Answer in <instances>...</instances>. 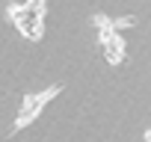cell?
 I'll use <instances>...</instances> for the list:
<instances>
[{"mask_svg": "<svg viewBox=\"0 0 151 142\" xmlns=\"http://www.w3.org/2000/svg\"><path fill=\"white\" fill-rule=\"evenodd\" d=\"M59 89L62 86H50V89H45L42 95H27L24 101H21V113H18V121H15V127H24L27 121H33L39 113H42V107L53 98V95H59Z\"/></svg>", "mask_w": 151, "mask_h": 142, "instance_id": "cell-1", "label": "cell"}, {"mask_svg": "<svg viewBox=\"0 0 151 142\" xmlns=\"http://www.w3.org/2000/svg\"><path fill=\"white\" fill-rule=\"evenodd\" d=\"M101 50H104V56H107L113 65H116V62H122V59H124V42H122V36L116 33V36H113V39H110Z\"/></svg>", "mask_w": 151, "mask_h": 142, "instance_id": "cell-2", "label": "cell"}, {"mask_svg": "<svg viewBox=\"0 0 151 142\" xmlns=\"http://www.w3.org/2000/svg\"><path fill=\"white\" fill-rule=\"evenodd\" d=\"M133 24H136V18H133V15H122V18H116V21H113V27H116L119 33H122V30H130Z\"/></svg>", "mask_w": 151, "mask_h": 142, "instance_id": "cell-3", "label": "cell"}, {"mask_svg": "<svg viewBox=\"0 0 151 142\" xmlns=\"http://www.w3.org/2000/svg\"><path fill=\"white\" fill-rule=\"evenodd\" d=\"M27 6H30L33 12H39V15L45 18V9H47V6H45V0H27Z\"/></svg>", "mask_w": 151, "mask_h": 142, "instance_id": "cell-4", "label": "cell"}, {"mask_svg": "<svg viewBox=\"0 0 151 142\" xmlns=\"http://www.w3.org/2000/svg\"><path fill=\"white\" fill-rule=\"evenodd\" d=\"M145 142H151V130H145Z\"/></svg>", "mask_w": 151, "mask_h": 142, "instance_id": "cell-5", "label": "cell"}]
</instances>
